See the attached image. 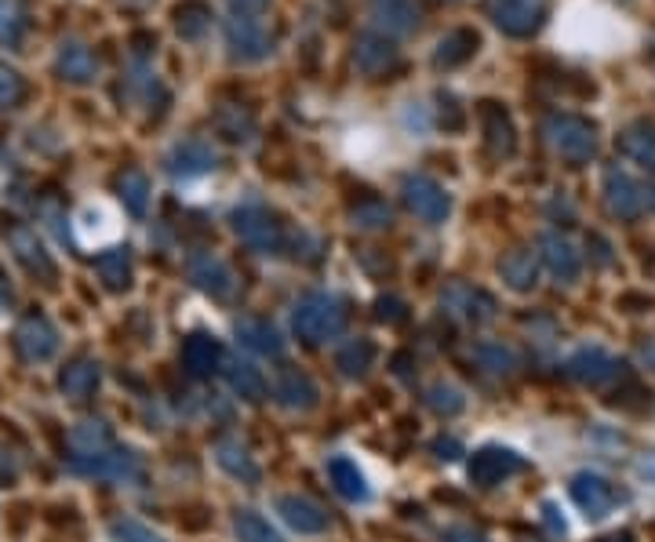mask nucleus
I'll return each instance as SVG.
<instances>
[{"mask_svg":"<svg viewBox=\"0 0 655 542\" xmlns=\"http://www.w3.org/2000/svg\"><path fill=\"white\" fill-rule=\"evenodd\" d=\"M291 328L303 342H314V346L328 342V339H336V335H342L346 328V306L336 295H325V292L303 295L291 309Z\"/></svg>","mask_w":655,"mask_h":542,"instance_id":"1","label":"nucleus"},{"mask_svg":"<svg viewBox=\"0 0 655 542\" xmlns=\"http://www.w3.org/2000/svg\"><path fill=\"white\" fill-rule=\"evenodd\" d=\"M543 132L550 139V146H554V153H561V157L572 164H586L597 153V127L583 117H575V113H557V117H550Z\"/></svg>","mask_w":655,"mask_h":542,"instance_id":"2","label":"nucleus"},{"mask_svg":"<svg viewBox=\"0 0 655 542\" xmlns=\"http://www.w3.org/2000/svg\"><path fill=\"white\" fill-rule=\"evenodd\" d=\"M569 492H572L575 507L583 510V518H590V521H605L608 513H615L626 502L623 488L612 484L608 477H601V473H575Z\"/></svg>","mask_w":655,"mask_h":542,"instance_id":"3","label":"nucleus"},{"mask_svg":"<svg viewBox=\"0 0 655 542\" xmlns=\"http://www.w3.org/2000/svg\"><path fill=\"white\" fill-rule=\"evenodd\" d=\"M226 48L237 62H263L274 55V37L266 33L263 19H244V16H229L226 19Z\"/></svg>","mask_w":655,"mask_h":542,"instance_id":"4","label":"nucleus"},{"mask_svg":"<svg viewBox=\"0 0 655 542\" xmlns=\"http://www.w3.org/2000/svg\"><path fill=\"white\" fill-rule=\"evenodd\" d=\"M229 223H234V234L240 237V244H248L252 252L274 255V252H280V244H285L280 223L266 208H240V212H234Z\"/></svg>","mask_w":655,"mask_h":542,"instance_id":"5","label":"nucleus"},{"mask_svg":"<svg viewBox=\"0 0 655 542\" xmlns=\"http://www.w3.org/2000/svg\"><path fill=\"white\" fill-rule=\"evenodd\" d=\"M401 193H405V204L412 208V215L422 218V223H430V226L444 223L448 212H452V201H448L444 186L433 183L430 175H408Z\"/></svg>","mask_w":655,"mask_h":542,"instance_id":"6","label":"nucleus"},{"mask_svg":"<svg viewBox=\"0 0 655 542\" xmlns=\"http://www.w3.org/2000/svg\"><path fill=\"white\" fill-rule=\"evenodd\" d=\"M441 306L444 314H452L456 320H467V325H484V320L495 317V299L481 288H473L467 280L448 284L441 292Z\"/></svg>","mask_w":655,"mask_h":542,"instance_id":"7","label":"nucleus"},{"mask_svg":"<svg viewBox=\"0 0 655 542\" xmlns=\"http://www.w3.org/2000/svg\"><path fill=\"white\" fill-rule=\"evenodd\" d=\"M564 368H569V376L583 386H608L623 376V360H615L608 350H601V346H583V350H575Z\"/></svg>","mask_w":655,"mask_h":542,"instance_id":"8","label":"nucleus"},{"mask_svg":"<svg viewBox=\"0 0 655 542\" xmlns=\"http://www.w3.org/2000/svg\"><path fill=\"white\" fill-rule=\"evenodd\" d=\"M524 467H529V462H524L518 451L481 448V451H473V459H470V481L478 488H495V484H503L506 477L521 473Z\"/></svg>","mask_w":655,"mask_h":542,"instance_id":"9","label":"nucleus"},{"mask_svg":"<svg viewBox=\"0 0 655 542\" xmlns=\"http://www.w3.org/2000/svg\"><path fill=\"white\" fill-rule=\"evenodd\" d=\"M76 470L88 477H102V481H117V484H132L143 477V462H139L135 451H99V456H84L73 462Z\"/></svg>","mask_w":655,"mask_h":542,"instance_id":"10","label":"nucleus"},{"mask_svg":"<svg viewBox=\"0 0 655 542\" xmlns=\"http://www.w3.org/2000/svg\"><path fill=\"white\" fill-rule=\"evenodd\" d=\"M492 22L510 37H529L543 22V0H492Z\"/></svg>","mask_w":655,"mask_h":542,"instance_id":"11","label":"nucleus"},{"mask_svg":"<svg viewBox=\"0 0 655 542\" xmlns=\"http://www.w3.org/2000/svg\"><path fill=\"white\" fill-rule=\"evenodd\" d=\"M190 280H194L201 292H208L212 299H229V295H234V288H237L234 269H229L212 252H201V255H194V259H190Z\"/></svg>","mask_w":655,"mask_h":542,"instance_id":"12","label":"nucleus"},{"mask_svg":"<svg viewBox=\"0 0 655 542\" xmlns=\"http://www.w3.org/2000/svg\"><path fill=\"white\" fill-rule=\"evenodd\" d=\"M168 172L178 175V178H197V175H208L215 172V164H218V153L212 150V142H204V139H186V142H178V146L168 153Z\"/></svg>","mask_w":655,"mask_h":542,"instance_id":"13","label":"nucleus"},{"mask_svg":"<svg viewBox=\"0 0 655 542\" xmlns=\"http://www.w3.org/2000/svg\"><path fill=\"white\" fill-rule=\"evenodd\" d=\"M605 204L615 218H626V223H631V218H637L641 208H645V193H641V186L626 172L608 167L605 172Z\"/></svg>","mask_w":655,"mask_h":542,"instance_id":"14","label":"nucleus"},{"mask_svg":"<svg viewBox=\"0 0 655 542\" xmlns=\"http://www.w3.org/2000/svg\"><path fill=\"white\" fill-rule=\"evenodd\" d=\"M539 255H543L546 269H550V274H554L561 284L580 280V274H583V255L575 252V244H572L569 237L546 234L543 241H539Z\"/></svg>","mask_w":655,"mask_h":542,"instance_id":"15","label":"nucleus"},{"mask_svg":"<svg viewBox=\"0 0 655 542\" xmlns=\"http://www.w3.org/2000/svg\"><path fill=\"white\" fill-rule=\"evenodd\" d=\"M277 513L299 535H320L328 528L325 507H320V502H314V499H306V495H280L277 499Z\"/></svg>","mask_w":655,"mask_h":542,"instance_id":"16","label":"nucleus"},{"mask_svg":"<svg viewBox=\"0 0 655 542\" xmlns=\"http://www.w3.org/2000/svg\"><path fill=\"white\" fill-rule=\"evenodd\" d=\"M16 346H19V354L25 360H48V357H55L59 350V331L48 325L44 317H25L19 331H16Z\"/></svg>","mask_w":655,"mask_h":542,"instance_id":"17","label":"nucleus"},{"mask_svg":"<svg viewBox=\"0 0 655 542\" xmlns=\"http://www.w3.org/2000/svg\"><path fill=\"white\" fill-rule=\"evenodd\" d=\"M8 244H11V252H16V259L30 269V274H37L41 280H55V263H51V255L41 241H37L33 229H25V226H16L8 234Z\"/></svg>","mask_w":655,"mask_h":542,"instance_id":"18","label":"nucleus"},{"mask_svg":"<svg viewBox=\"0 0 655 542\" xmlns=\"http://www.w3.org/2000/svg\"><path fill=\"white\" fill-rule=\"evenodd\" d=\"M481 132H484L488 153H492V157H513V150H518V135H513V124H510L503 106H495V102H481Z\"/></svg>","mask_w":655,"mask_h":542,"instance_id":"19","label":"nucleus"},{"mask_svg":"<svg viewBox=\"0 0 655 542\" xmlns=\"http://www.w3.org/2000/svg\"><path fill=\"white\" fill-rule=\"evenodd\" d=\"M55 70H59L62 81L88 84V81H95V76H99V59L92 55V48H88V44L66 41L59 48V55H55Z\"/></svg>","mask_w":655,"mask_h":542,"instance_id":"20","label":"nucleus"},{"mask_svg":"<svg viewBox=\"0 0 655 542\" xmlns=\"http://www.w3.org/2000/svg\"><path fill=\"white\" fill-rule=\"evenodd\" d=\"M274 393H277V401L285 408H291V411H310V408H317V397H320L317 382L299 368L280 371L277 382H274Z\"/></svg>","mask_w":655,"mask_h":542,"instance_id":"21","label":"nucleus"},{"mask_svg":"<svg viewBox=\"0 0 655 542\" xmlns=\"http://www.w3.org/2000/svg\"><path fill=\"white\" fill-rule=\"evenodd\" d=\"M354 62L361 73H371V76L387 73L397 67V48L382 33H361L357 37V48H354Z\"/></svg>","mask_w":655,"mask_h":542,"instance_id":"22","label":"nucleus"},{"mask_svg":"<svg viewBox=\"0 0 655 542\" xmlns=\"http://www.w3.org/2000/svg\"><path fill=\"white\" fill-rule=\"evenodd\" d=\"M215 462L244 484H259V477H263L259 462L252 459V451L240 441H234V437H223V441L215 444Z\"/></svg>","mask_w":655,"mask_h":542,"instance_id":"23","label":"nucleus"},{"mask_svg":"<svg viewBox=\"0 0 655 542\" xmlns=\"http://www.w3.org/2000/svg\"><path fill=\"white\" fill-rule=\"evenodd\" d=\"M237 339H240L244 350H252V354H263V357L285 354V339H280V331L269 325V320H259V317L237 320Z\"/></svg>","mask_w":655,"mask_h":542,"instance_id":"24","label":"nucleus"},{"mask_svg":"<svg viewBox=\"0 0 655 542\" xmlns=\"http://www.w3.org/2000/svg\"><path fill=\"white\" fill-rule=\"evenodd\" d=\"M328 481H331V488H336L342 499H350V502H365L371 495L361 467H357L350 456H331L328 459Z\"/></svg>","mask_w":655,"mask_h":542,"instance_id":"25","label":"nucleus"},{"mask_svg":"<svg viewBox=\"0 0 655 542\" xmlns=\"http://www.w3.org/2000/svg\"><path fill=\"white\" fill-rule=\"evenodd\" d=\"M218 365H223V346H218V339H212V335H190L183 346V368L190 376L204 379L218 371Z\"/></svg>","mask_w":655,"mask_h":542,"instance_id":"26","label":"nucleus"},{"mask_svg":"<svg viewBox=\"0 0 655 542\" xmlns=\"http://www.w3.org/2000/svg\"><path fill=\"white\" fill-rule=\"evenodd\" d=\"M499 274H503L510 292H532L539 284V255L532 248H518L510 252L503 263H499Z\"/></svg>","mask_w":655,"mask_h":542,"instance_id":"27","label":"nucleus"},{"mask_svg":"<svg viewBox=\"0 0 655 542\" xmlns=\"http://www.w3.org/2000/svg\"><path fill=\"white\" fill-rule=\"evenodd\" d=\"M371 16L387 33H412L419 22V8L412 0H371Z\"/></svg>","mask_w":655,"mask_h":542,"instance_id":"28","label":"nucleus"},{"mask_svg":"<svg viewBox=\"0 0 655 542\" xmlns=\"http://www.w3.org/2000/svg\"><path fill=\"white\" fill-rule=\"evenodd\" d=\"M620 150H623V157H631L634 164L652 167L655 172V124H648V121L631 124L620 135Z\"/></svg>","mask_w":655,"mask_h":542,"instance_id":"29","label":"nucleus"},{"mask_svg":"<svg viewBox=\"0 0 655 542\" xmlns=\"http://www.w3.org/2000/svg\"><path fill=\"white\" fill-rule=\"evenodd\" d=\"M478 33L473 30H452V33H444L441 41H437V51H433V62L437 67H459V62H467L473 51H478Z\"/></svg>","mask_w":655,"mask_h":542,"instance_id":"30","label":"nucleus"},{"mask_svg":"<svg viewBox=\"0 0 655 542\" xmlns=\"http://www.w3.org/2000/svg\"><path fill=\"white\" fill-rule=\"evenodd\" d=\"M226 382H229V390H234L237 397H244V401H263V397H266L263 371L255 365H248V360H229V365H226Z\"/></svg>","mask_w":655,"mask_h":542,"instance_id":"31","label":"nucleus"},{"mask_svg":"<svg viewBox=\"0 0 655 542\" xmlns=\"http://www.w3.org/2000/svg\"><path fill=\"white\" fill-rule=\"evenodd\" d=\"M99 376H102V371H99L95 360L84 357V360H73V365L62 371L59 386H62V393L73 397V401H84V397L99 386Z\"/></svg>","mask_w":655,"mask_h":542,"instance_id":"32","label":"nucleus"},{"mask_svg":"<svg viewBox=\"0 0 655 542\" xmlns=\"http://www.w3.org/2000/svg\"><path fill=\"white\" fill-rule=\"evenodd\" d=\"M336 365L346 379H365L368 376V368L376 365V346H371L368 339H354V342H346L339 357H336Z\"/></svg>","mask_w":655,"mask_h":542,"instance_id":"33","label":"nucleus"},{"mask_svg":"<svg viewBox=\"0 0 655 542\" xmlns=\"http://www.w3.org/2000/svg\"><path fill=\"white\" fill-rule=\"evenodd\" d=\"M117 197L135 218H143L146 208H150V178L143 172H135V167H132V172H124L117 178Z\"/></svg>","mask_w":655,"mask_h":542,"instance_id":"34","label":"nucleus"},{"mask_svg":"<svg viewBox=\"0 0 655 542\" xmlns=\"http://www.w3.org/2000/svg\"><path fill=\"white\" fill-rule=\"evenodd\" d=\"M473 360H478L488 376H513L518 371V354L503 342H478L473 346Z\"/></svg>","mask_w":655,"mask_h":542,"instance_id":"35","label":"nucleus"},{"mask_svg":"<svg viewBox=\"0 0 655 542\" xmlns=\"http://www.w3.org/2000/svg\"><path fill=\"white\" fill-rule=\"evenodd\" d=\"M95 269H99V277H102V284H106L110 292H124L127 284H132V255H127L124 248L106 252L95 263Z\"/></svg>","mask_w":655,"mask_h":542,"instance_id":"36","label":"nucleus"},{"mask_svg":"<svg viewBox=\"0 0 655 542\" xmlns=\"http://www.w3.org/2000/svg\"><path fill=\"white\" fill-rule=\"evenodd\" d=\"M70 444H73V451H76V459L99 456V451H106V448H110V430H106V422L88 419V422H81V426H73Z\"/></svg>","mask_w":655,"mask_h":542,"instance_id":"37","label":"nucleus"},{"mask_svg":"<svg viewBox=\"0 0 655 542\" xmlns=\"http://www.w3.org/2000/svg\"><path fill=\"white\" fill-rule=\"evenodd\" d=\"M25 37V8L22 0H0V48L16 51Z\"/></svg>","mask_w":655,"mask_h":542,"instance_id":"38","label":"nucleus"},{"mask_svg":"<svg viewBox=\"0 0 655 542\" xmlns=\"http://www.w3.org/2000/svg\"><path fill=\"white\" fill-rule=\"evenodd\" d=\"M234 535L240 542H285L277 535V528L269 524L263 513H255V510H240L237 518H234Z\"/></svg>","mask_w":655,"mask_h":542,"instance_id":"39","label":"nucleus"},{"mask_svg":"<svg viewBox=\"0 0 655 542\" xmlns=\"http://www.w3.org/2000/svg\"><path fill=\"white\" fill-rule=\"evenodd\" d=\"M350 223H354L357 229H365V234H376V229H390L393 212H390L382 201H361V204H357V208L350 212Z\"/></svg>","mask_w":655,"mask_h":542,"instance_id":"40","label":"nucleus"},{"mask_svg":"<svg viewBox=\"0 0 655 542\" xmlns=\"http://www.w3.org/2000/svg\"><path fill=\"white\" fill-rule=\"evenodd\" d=\"M427 405L437 411V416H459L462 408H467V397H462L459 386H448V382H437L427 390Z\"/></svg>","mask_w":655,"mask_h":542,"instance_id":"41","label":"nucleus"},{"mask_svg":"<svg viewBox=\"0 0 655 542\" xmlns=\"http://www.w3.org/2000/svg\"><path fill=\"white\" fill-rule=\"evenodd\" d=\"M208 25H212L208 8H201V4L178 8V33H183L186 41H197V37H204V30H208Z\"/></svg>","mask_w":655,"mask_h":542,"instance_id":"42","label":"nucleus"},{"mask_svg":"<svg viewBox=\"0 0 655 542\" xmlns=\"http://www.w3.org/2000/svg\"><path fill=\"white\" fill-rule=\"evenodd\" d=\"M218 132H223L226 139H234V142H248L252 139V117L248 113H240L237 106H226L223 113H218Z\"/></svg>","mask_w":655,"mask_h":542,"instance_id":"43","label":"nucleus"},{"mask_svg":"<svg viewBox=\"0 0 655 542\" xmlns=\"http://www.w3.org/2000/svg\"><path fill=\"white\" fill-rule=\"evenodd\" d=\"M25 99V81L19 70L0 67V110H16Z\"/></svg>","mask_w":655,"mask_h":542,"instance_id":"44","label":"nucleus"},{"mask_svg":"<svg viewBox=\"0 0 655 542\" xmlns=\"http://www.w3.org/2000/svg\"><path fill=\"white\" fill-rule=\"evenodd\" d=\"M113 539L117 542H164V535H157L153 528H146L143 521H132V518H124V521H113Z\"/></svg>","mask_w":655,"mask_h":542,"instance_id":"45","label":"nucleus"},{"mask_svg":"<svg viewBox=\"0 0 655 542\" xmlns=\"http://www.w3.org/2000/svg\"><path fill=\"white\" fill-rule=\"evenodd\" d=\"M229 4V16H244V19H263L269 0H226Z\"/></svg>","mask_w":655,"mask_h":542,"instance_id":"46","label":"nucleus"},{"mask_svg":"<svg viewBox=\"0 0 655 542\" xmlns=\"http://www.w3.org/2000/svg\"><path fill=\"white\" fill-rule=\"evenodd\" d=\"M444 542H488V539L467 524H452V528H444Z\"/></svg>","mask_w":655,"mask_h":542,"instance_id":"47","label":"nucleus"},{"mask_svg":"<svg viewBox=\"0 0 655 542\" xmlns=\"http://www.w3.org/2000/svg\"><path fill=\"white\" fill-rule=\"evenodd\" d=\"M379 317H382V320H405V303L382 299V303H379Z\"/></svg>","mask_w":655,"mask_h":542,"instance_id":"48","label":"nucleus"},{"mask_svg":"<svg viewBox=\"0 0 655 542\" xmlns=\"http://www.w3.org/2000/svg\"><path fill=\"white\" fill-rule=\"evenodd\" d=\"M433 451H437V459H448V462H452V459H459V456H462V444H459V441H452V437H448V441H437V444H433Z\"/></svg>","mask_w":655,"mask_h":542,"instance_id":"49","label":"nucleus"},{"mask_svg":"<svg viewBox=\"0 0 655 542\" xmlns=\"http://www.w3.org/2000/svg\"><path fill=\"white\" fill-rule=\"evenodd\" d=\"M637 473H641V477H648V481L655 484V451H648V456H641V459H637Z\"/></svg>","mask_w":655,"mask_h":542,"instance_id":"50","label":"nucleus"},{"mask_svg":"<svg viewBox=\"0 0 655 542\" xmlns=\"http://www.w3.org/2000/svg\"><path fill=\"white\" fill-rule=\"evenodd\" d=\"M543 513H546V524L550 528H554V532H564V518H557V507H554V502H546V507H543Z\"/></svg>","mask_w":655,"mask_h":542,"instance_id":"51","label":"nucleus"},{"mask_svg":"<svg viewBox=\"0 0 655 542\" xmlns=\"http://www.w3.org/2000/svg\"><path fill=\"white\" fill-rule=\"evenodd\" d=\"M16 477V462L8 459V451H0V484H8Z\"/></svg>","mask_w":655,"mask_h":542,"instance_id":"52","label":"nucleus"},{"mask_svg":"<svg viewBox=\"0 0 655 542\" xmlns=\"http://www.w3.org/2000/svg\"><path fill=\"white\" fill-rule=\"evenodd\" d=\"M601 542H634V535L623 532V535H608V539H601Z\"/></svg>","mask_w":655,"mask_h":542,"instance_id":"53","label":"nucleus"},{"mask_svg":"<svg viewBox=\"0 0 655 542\" xmlns=\"http://www.w3.org/2000/svg\"><path fill=\"white\" fill-rule=\"evenodd\" d=\"M645 201H648V208H652V212H655V186H652V190H648V197H645Z\"/></svg>","mask_w":655,"mask_h":542,"instance_id":"54","label":"nucleus"}]
</instances>
